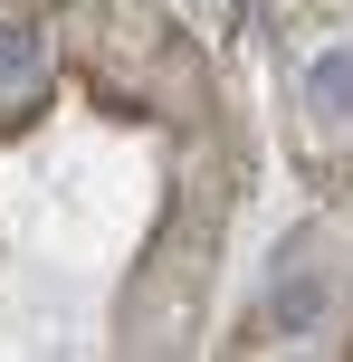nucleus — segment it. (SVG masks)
I'll use <instances>...</instances> for the list:
<instances>
[{
	"label": "nucleus",
	"mask_w": 353,
	"mask_h": 362,
	"mask_svg": "<svg viewBox=\"0 0 353 362\" xmlns=\"http://www.w3.org/2000/svg\"><path fill=\"white\" fill-rule=\"evenodd\" d=\"M325 315H335V286H325V267L306 257V238H296L287 267H277V334H287V344H316Z\"/></svg>",
	"instance_id": "f257e3e1"
},
{
	"label": "nucleus",
	"mask_w": 353,
	"mask_h": 362,
	"mask_svg": "<svg viewBox=\"0 0 353 362\" xmlns=\"http://www.w3.org/2000/svg\"><path fill=\"white\" fill-rule=\"evenodd\" d=\"M306 105H316V124H325V134H344V124H353V48H325L316 67H306Z\"/></svg>",
	"instance_id": "f03ea898"
},
{
	"label": "nucleus",
	"mask_w": 353,
	"mask_h": 362,
	"mask_svg": "<svg viewBox=\"0 0 353 362\" xmlns=\"http://www.w3.org/2000/svg\"><path fill=\"white\" fill-rule=\"evenodd\" d=\"M38 57H48V38H38L29 19H0V86H29Z\"/></svg>",
	"instance_id": "7ed1b4c3"
}]
</instances>
